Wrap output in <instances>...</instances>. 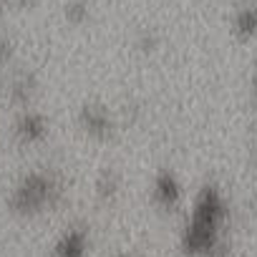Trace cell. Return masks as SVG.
Wrapping results in <instances>:
<instances>
[{"mask_svg":"<svg viewBox=\"0 0 257 257\" xmlns=\"http://www.w3.org/2000/svg\"><path fill=\"white\" fill-rule=\"evenodd\" d=\"M48 192H51V182L46 179V177H41V174H33V177H28L26 182H23V187L18 189V194H16V204L21 207V209H36V207H41L46 199H48Z\"/></svg>","mask_w":257,"mask_h":257,"instance_id":"obj_2","label":"cell"},{"mask_svg":"<svg viewBox=\"0 0 257 257\" xmlns=\"http://www.w3.org/2000/svg\"><path fill=\"white\" fill-rule=\"evenodd\" d=\"M254 101H257V76H254Z\"/></svg>","mask_w":257,"mask_h":257,"instance_id":"obj_7","label":"cell"},{"mask_svg":"<svg viewBox=\"0 0 257 257\" xmlns=\"http://www.w3.org/2000/svg\"><path fill=\"white\" fill-rule=\"evenodd\" d=\"M157 192H159V197H162L164 204H172V202H177V197H179V189H177V184H174L172 177H162L159 184H157Z\"/></svg>","mask_w":257,"mask_h":257,"instance_id":"obj_4","label":"cell"},{"mask_svg":"<svg viewBox=\"0 0 257 257\" xmlns=\"http://www.w3.org/2000/svg\"><path fill=\"white\" fill-rule=\"evenodd\" d=\"M18 134H21V139H23L26 144L38 142V139L46 134V126H43L41 116H26V118L21 121V126H18Z\"/></svg>","mask_w":257,"mask_h":257,"instance_id":"obj_3","label":"cell"},{"mask_svg":"<svg viewBox=\"0 0 257 257\" xmlns=\"http://www.w3.org/2000/svg\"><path fill=\"white\" fill-rule=\"evenodd\" d=\"M237 28L242 33H257V11H242L239 13V21H237Z\"/></svg>","mask_w":257,"mask_h":257,"instance_id":"obj_6","label":"cell"},{"mask_svg":"<svg viewBox=\"0 0 257 257\" xmlns=\"http://www.w3.org/2000/svg\"><path fill=\"white\" fill-rule=\"evenodd\" d=\"M83 252V237L81 234H71L63 244H61V254L63 257H78Z\"/></svg>","mask_w":257,"mask_h":257,"instance_id":"obj_5","label":"cell"},{"mask_svg":"<svg viewBox=\"0 0 257 257\" xmlns=\"http://www.w3.org/2000/svg\"><path fill=\"white\" fill-rule=\"evenodd\" d=\"M222 219V199L214 189H204L197 202L192 227L187 232V247L192 252H209L217 242V227Z\"/></svg>","mask_w":257,"mask_h":257,"instance_id":"obj_1","label":"cell"}]
</instances>
